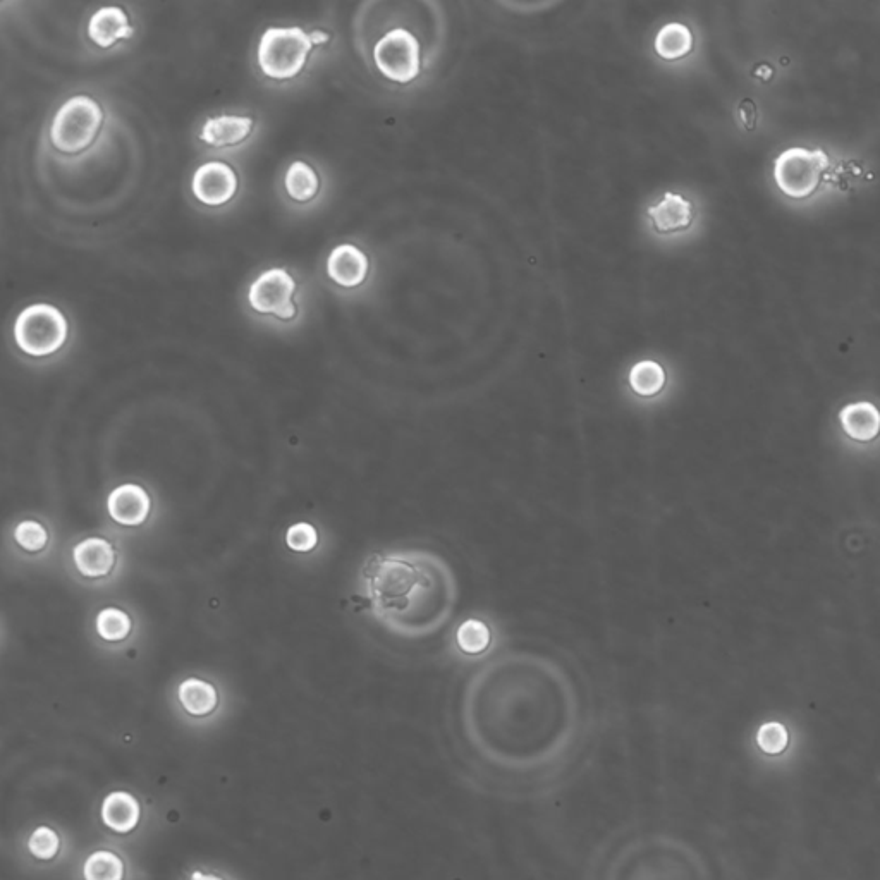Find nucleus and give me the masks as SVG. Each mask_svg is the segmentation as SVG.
<instances>
[{"instance_id":"nucleus-4","label":"nucleus","mask_w":880,"mask_h":880,"mask_svg":"<svg viewBox=\"0 0 880 880\" xmlns=\"http://www.w3.org/2000/svg\"><path fill=\"white\" fill-rule=\"evenodd\" d=\"M104 114L100 105L86 95L69 98L57 110L52 126L50 140L57 150L64 153H78L85 150L97 136Z\"/></svg>"},{"instance_id":"nucleus-14","label":"nucleus","mask_w":880,"mask_h":880,"mask_svg":"<svg viewBox=\"0 0 880 880\" xmlns=\"http://www.w3.org/2000/svg\"><path fill=\"white\" fill-rule=\"evenodd\" d=\"M844 432L856 440H872L880 432V411L872 403H853L839 413Z\"/></svg>"},{"instance_id":"nucleus-10","label":"nucleus","mask_w":880,"mask_h":880,"mask_svg":"<svg viewBox=\"0 0 880 880\" xmlns=\"http://www.w3.org/2000/svg\"><path fill=\"white\" fill-rule=\"evenodd\" d=\"M327 272L339 286L356 288L367 279V255L353 245L337 246L327 260Z\"/></svg>"},{"instance_id":"nucleus-25","label":"nucleus","mask_w":880,"mask_h":880,"mask_svg":"<svg viewBox=\"0 0 880 880\" xmlns=\"http://www.w3.org/2000/svg\"><path fill=\"white\" fill-rule=\"evenodd\" d=\"M14 538L28 552H38V550H42L47 545L49 533L37 521H23V523H19L16 526Z\"/></svg>"},{"instance_id":"nucleus-20","label":"nucleus","mask_w":880,"mask_h":880,"mask_svg":"<svg viewBox=\"0 0 880 880\" xmlns=\"http://www.w3.org/2000/svg\"><path fill=\"white\" fill-rule=\"evenodd\" d=\"M286 190L298 202L312 200L318 191L317 174L305 162H294L286 172Z\"/></svg>"},{"instance_id":"nucleus-17","label":"nucleus","mask_w":880,"mask_h":880,"mask_svg":"<svg viewBox=\"0 0 880 880\" xmlns=\"http://www.w3.org/2000/svg\"><path fill=\"white\" fill-rule=\"evenodd\" d=\"M691 49H693V35L690 28L681 23L662 26L655 37V52L666 61L681 59L690 54Z\"/></svg>"},{"instance_id":"nucleus-8","label":"nucleus","mask_w":880,"mask_h":880,"mask_svg":"<svg viewBox=\"0 0 880 880\" xmlns=\"http://www.w3.org/2000/svg\"><path fill=\"white\" fill-rule=\"evenodd\" d=\"M191 188L200 202L210 207H220L229 202L238 190V178L231 165L207 162L196 169Z\"/></svg>"},{"instance_id":"nucleus-23","label":"nucleus","mask_w":880,"mask_h":880,"mask_svg":"<svg viewBox=\"0 0 880 880\" xmlns=\"http://www.w3.org/2000/svg\"><path fill=\"white\" fill-rule=\"evenodd\" d=\"M97 633L107 642H121L131 633V619L126 612L109 607L97 616Z\"/></svg>"},{"instance_id":"nucleus-6","label":"nucleus","mask_w":880,"mask_h":880,"mask_svg":"<svg viewBox=\"0 0 880 880\" xmlns=\"http://www.w3.org/2000/svg\"><path fill=\"white\" fill-rule=\"evenodd\" d=\"M373 57L380 73L396 83H410L420 73V42L404 28H396L380 38Z\"/></svg>"},{"instance_id":"nucleus-13","label":"nucleus","mask_w":880,"mask_h":880,"mask_svg":"<svg viewBox=\"0 0 880 880\" xmlns=\"http://www.w3.org/2000/svg\"><path fill=\"white\" fill-rule=\"evenodd\" d=\"M88 35L100 47H110L119 38H129L133 28L129 26L128 16L119 7H102L93 14L88 26Z\"/></svg>"},{"instance_id":"nucleus-16","label":"nucleus","mask_w":880,"mask_h":880,"mask_svg":"<svg viewBox=\"0 0 880 880\" xmlns=\"http://www.w3.org/2000/svg\"><path fill=\"white\" fill-rule=\"evenodd\" d=\"M102 819L114 831H133L140 820V805L129 793H110L102 807Z\"/></svg>"},{"instance_id":"nucleus-24","label":"nucleus","mask_w":880,"mask_h":880,"mask_svg":"<svg viewBox=\"0 0 880 880\" xmlns=\"http://www.w3.org/2000/svg\"><path fill=\"white\" fill-rule=\"evenodd\" d=\"M757 743L762 752L767 755H779L788 748L789 734L783 724L779 722H767L758 729Z\"/></svg>"},{"instance_id":"nucleus-11","label":"nucleus","mask_w":880,"mask_h":880,"mask_svg":"<svg viewBox=\"0 0 880 880\" xmlns=\"http://www.w3.org/2000/svg\"><path fill=\"white\" fill-rule=\"evenodd\" d=\"M73 556L78 571L88 578L107 576L116 564L114 547L104 538H86L74 547Z\"/></svg>"},{"instance_id":"nucleus-7","label":"nucleus","mask_w":880,"mask_h":880,"mask_svg":"<svg viewBox=\"0 0 880 880\" xmlns=\"http://www.w3.org/2000/svg\"><path fill=\"white\" fill-rule=\"evenodd\" d=\"M294 279L284 269H270L258 275L248 291L250 305L260 313H272L282 320L294 317Z\"/></svg>"},{"instance_id":"nucleus-18","label":"nucleus","mask_w":880,"mask_h":880,"mask_svg":"<svg viewBox=\"0 0 880 880\" xmlns=\"http://www.w3.org/2000/svg\"><path fill=\"white\" fill-rule=\"evenodd\" d=\"M179 702L191 715H207L217 707V691L202 679H186L179 686Z\"/></svg>"},{"instance_id":"nucleus-22","label":"nucleus","mask_w":880,"mask_h":880,"mask_svg":"<svg viewBox=\"0 0 880 880\" xmlns=\"http://www.w3.org/2000/svg\"><path fill=\"white\" fill-rule=\"evenodd\" d=\"M83 874L86 880H123V862L114 853L97 851L86 860Z\"/></svg>"},{"instance_id":"nucleus-28","label":"nucleus","mask_w":880,"mask_h":880,"mask_svg":"<svg viewBox=\"0 0 880 880\" xmlns=\"http://www.w3.org/2000/svg\"><path fill=\"white\" fill-rule=\"evenodd\" d=\"M310 38H312V43H325L329 40V35L324 33V31H315V33L310 35Z\"/></svg>"},{"instance_id":"nucleus-3","label":"nucleus","mask_w":880,"mask_h":880,"mask_svg":"<svg viewBox=\"0 0 880 880\" xmlns=\"http://www.w3.org/2000/svg\"><path fill=\"white\" fill-rule=\"evenodd\" d=\"M312 38L303 28H269L258 45V64L275 80H289L305 68Z\"/></svg>"},{"instance_id":"nucleus-29","label":"nucleus","mask_w":880,"mask_h":880,"mask_svg":"<svg viewBox=\"0 0 880 880\" xmlns=\"http://www.w3.org/2000/svg\"><path fill=\"white\" fill-rule=\"evenodd\" d=\"M191 880H222L219 877H215V875H205L202 872H195V874L191 875Z\"/></svg>"},{"instance_id":"nucleus-12","label":"nucleus","mask_w":880,"mask_h":880,"mask_svg":"<svg viewBox=\"0 0 880 880\" xmlns=\"http://www.w3.org/2000/svg\"><path fill=\"white\" fill-rule=\"evenodd\" d=\"M647 214L657 233H676L691 226L693 205L678 193L667 191L657 205L648 208Z\"/></svg>"},{"instance_id":"nucleus-9","label":"nucleus","mask_w":880,"mask_h":880,"mask_svg":"<svg viewBox=\"0 0 880 880\" xmlns=\"http://www.w3.org/2000/svg\"><path fill=\"white\" fill-rule=\"evenodd\" d=\"M107 508L112 520L119 525L138 526L147 520L152 502L140 485L126 483L110 492Z\"/></svg>"},{"instance_id":"nucleus-19","label":"nucleus","mask_w":880,"mask_h":880,"mask_svg":"<svg viewBox=\"0 0 880 880\" xmlns=\"http://www.w3.org/2000/svg\"><path fill=\"white\" fill-rule=\"evenodd\" d=\"M631 389L643 398L657 396L666 385V372L657 361L643 360L630 372Z\"/></svg>"},{"instance_id":"nucleus-5","label":"nucleus","mask_w":880,"mask_h":880,"mask_svg":"<svg viewBox=\"0 0 880 880\" xmlns=\"http://www.w3.org/2000/svg\"><path fill=\"white\" fill-rule=\"evenodd\" d=\"M827 167L829 157L820 148H788L774 162V178L779 190L801 200L819 188Z\"/></svg>"},{"instance_id":"nucleus-27","label":"nucleus","mask_w":880,"mask_h":880,"mask_svg":"<svg viewBox=\"0 0 880 880\" xmlns=\"http://www.w3.org/2000/svg\"><path fill=\"white\" fill-rule=\"evenodd\" d=\"M286 542L296 552H308L318 544L317 530L308 523H296L286 533Z\"/></svg>"},{"instance_id":"nucleus-26","label":"nucleus","mask_w":880,"mask_h":880,"mask_svg":"<svg viewBox=\"0 0 880 880\" xmlns=\"http://www.w3.org/2000/svg\"><path fill=\"white\" fill-rule=\"evenodd\" d=\"M28 848L40 860H50L59 850V838L49 827H38L28 841Z\"/></svg>"},{"instance_id":"nucleus-21","label":"nucleus","mask_w":880,"mask_h":880,"mask_svg":"<svg viewBox=\"0 0 880 880\" xmlns=\"http://www.w3.org/2000/svg\"><path fill=\"white\" fill-rule=\"evenodd\" d=\"M492 642L490 628L483 621L468 619L456 631V643L459 650L466 655H480L489 648Z\"/></svg>"},{"instance_id":"nucleus-15","label":"nucleus","mask_w":880,"mask_h":880,"mask_svg":"<svg viewBox=\"0 0 880 880\" xmlns=\"http://www.w3.org/2000/svg\"><path fill=\"white\" fill-rule=\"evenodd\" d=\"M253 121L250 117L220 116L208 119L203 124L202 138L208 145L224 147V145H236L248 138Z\"/></svg>"},{"instance_id":"nucleus-2","label":"nucleus","mask_w":880,"mask_h":880,"mask_svg":"<svg viewBox=\"0 0 880 880\" xmlns=\"http://www.w3.org/2000/svg\"><path fill=\"white\" fill-rule=\"evenodd\" d=\"M68 320L55 306L37 303L19 313L14 324V339L26 355H54L68 339Z\"/></svg>"},{"instance_id":"nucleus-1","label":"nucleus","mask_w":880,"mask_h":880,"mask_svg":"<svg viewBox=\"0 0 880 880\" xmlns=\"http://www.w3.org/2000/svg\"><path fill=\"white\" fill-rule=\"evenodd\" d=\"M365 583L375 618L411 638L440 630L456 604L451 569L423 550L373 557L365 569Z\"/></svg>"}]
</instances>
